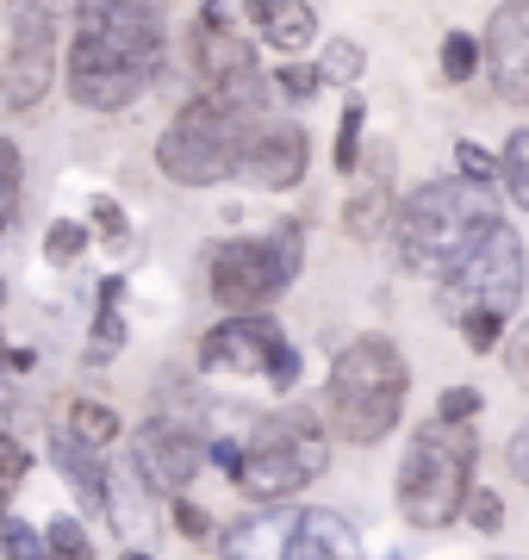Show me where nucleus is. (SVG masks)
<instances>
[{"mask_svg": "<svg viewBox=\"0 0 529 560\" xmlns=\"http://www.w3.org/2000/svg\"><path fill=\"white\" fill-rule=\"evenodd\" d=\"M524 287H529L524 237L505 219H492L468 243V256L436 275V305H443V318L461 324V337H468L473 355H492L498 337H505V318L524 305Z\"/></svg>", "mask_w": 529, "mask_h": 560, "instance_id": "f257e3e1", "label": "nucleus"}, {"mask_svg": "<svg viewBox=\"0 0 529 560\" xmlns=\"http://www.w3.org/2000/svg\"><path fill=\"white\" fill-rule=\"evenodd\" d=\"M405 399H411V368L392 337H355L337 349L325 381V423L343 442L374 448L380 436H392L399 418H405Z\"/></svg>", "mask_w": 529, "mask_h": 560, "instance_id": "f03ea898", "label": "nucleus"}, {"mask_svg": "<svg viewBox=\"0 0 529 560\" xmlns=\"http://www.w3.org/2000/svg\"><path fill=\"white\" fill-rule=\"evenodd\" d=\"M492 219H505L498 200H492V187L480 180L455 175V180H424V187H411L399 212H392V249L405 261L411 275H443L455 261L468 256V243L486 231Z\"/></svg>", "mask_w": 529, "mask_h": 560, "instance_id": "7ed1b4c3", "label": "nucleus"}, {"mask_svg": "<svg viewBox=\"0 0 529 560\" xmlns=\"http://www.w3.org/2000/svg\"><path fill=\"white\" fill-rule=\"evenodd\" d=\"M473 467H480L473 423H448V418L418 423L405 442V460H399V517L424 536L461 523L473 499Z\"/></svg>", "mask_w": 529, "mask_h": 560, "instance_id": "20e7f679", "label": "nucleus"}, {"mask_svg": "<svg viewBox=\"0 0 529 560\" xmlns=\"http://www.w3.org/2000/svg\"><path fill=\"white\" fill-rule=\"evenodd\" d=\"M249 131H256V113L219 101V94H200L187 101L168 131L156 138V168H163L175 187H219V180L244 175L249 156Z\"/></svg>", "mask_w": 529, "mask_h": 560, "instance_id": "39448f33", "label": "nucleus"}, {"mask_svg": "<svg viewBox=\"0 0 529 560\" xmlns=\"http://www.w3.org/2000/svg\"><path fill=\"white\" fill-rule=\"evenodd\" d=\"M330 467V436L311 411H274L249 430L244 467H237V492L256 504H286L299 499L318 474Z\"/></svg>", "mask_w": 529, "mask_h": 560, "instance_id": "423d86ee", "label": "nucleus"}, {"mask_svg": "<svg viewBox=\"0 0 529 560\" xmlns=\"http://www.w3.org/2000/svg\"><path fill=\"white\" fill-rule=\"evenodd\" d=\"M306 268V231L274 224L268 237H224L205 256V287L224 312H268Z\"/></svg>", "mask_w": 529, "mask_h": 560, "instance_id": "0eeeda50", "label": "nucleus"}, {"mask_svg": "<svg viewBox=\"0 0 529 560\" xmlns=\"http://www.w3.org/2000/svg\"><path fill=\"white\" fill-rule=\"evenodd\" d=\"M200 368L231 381H268L274 393L299 386V349L268 312H224L200 337Z\"/></svg>", "mask_w": 529, "mask_h": 560, "instance_id": "6e6552de", "label": "nucleus"}, {"mask_svg": "<svg viewBox=\"0 0 529 560\" xmlns=\"http://www.w3.org/2000/svg\"><path fill=\"white\" fill-rule=\"evenodd\" d=\"M205 460H212V442H205L187 418L156 411V418H143L138 430H131V467H138L143 492H156V499H181Z\"/></svg>", "mask_w": 529, "mask_h": 560, "instance_id": "1a4fd4ad", "label": "nucleus"}, {"mask_svg": "<svg viewBox=\"0 0 529 560\" xmlns=\"http://www.w3.org/2000/svg\"><path fill=\"white\" fill-rule=\"evenodd\" d=\"M50 88H57V20H50V7L25 0L13 13V44L0 57V106L32 113Z\"/></svg>", "mask_w": 529, "mask_h": 560, "instance_id": "9d476101", "label": "nucleus"}, {"mask_svg": "<svg viewBox=\"0 0 529 560\" xmlns=\"http://www.w3.org/2000/svg\"><path fill=\"white\" fill-rule=\"evenodd\" d=\"M163 75L156 62L119 57L94 38H69V62H62V81H69V101L87 106V113H125V106L143 101V88Z\"/></svg>", "mask_w": 529, "mask_h": 560, "instance_id": "9b49d317", "label": "nucleus"}, {"mask_svg": "<svg viewBox=\"0 0 529 560\" xmlns=\"http://www.w3.org/2000/svg\"><path fill=\"white\" fill-rule=\"evenodd\" d=\"M193 69H200L205 94L244 106V113H262L268 81L256 69V44L237 32V20H193Z\"/></svg>", "mask_w": 529, "mask_h": 560, "instance_id": "f8f14e48", "label": "nucleus"}, {"mask_svg": "<svg viewBox=\"0 0 529 560\" xmlns=\"http://www.w3.org/2000/svg\"><path fill=\"white\" fill-rule=\"evenodd\" d=\"M75 38H94L119 57L156 62L163 69V7L156 0H75Z\"/></svg>", "mask_w": 529, "mask_h": 560, "instance_id": "ddd939ff", "label": "nucleus"}, {"mask_svg": "<svg viewBox=\"0 0 529 560\" xmlns=\"http://www.w3.org/2000/svg\"><path fill=\"white\" fill-rule=\"evenodd\" d=\"M486 81L498 88V101L529 106V0H505L486 20Z\"/></svg>", "mask_w": 529, "mask_h": 560, "instance_id": "4468645a", "label": "nucleus"}, {"mask_svg": "<svg viewBox=\"0 0 529 560\" xmlns=\"http://www.w3.org/2000/svg\"><path fill=\"white\" fill-rule=\"evenodd\" d=\"M311 168V138L299 131L293 119H256L249 131V156H244V175L268 194H286V187H299Z\"/></svg>", "mask_w": 529, "mask_h": 560, "instance_id": "2eb2a0df", "label": "nucleus"}, {"mask_svg": "<svg viewBox=\"0 0 529 560\" xmlns=\"http://www.w3.org/2000/svg\"><path fill=\"white\" fill-rule=\"evenodd\" d=\"M293 523H299L293 504H262V511L237 517L231 529H219V560H286Z\"/></svg>", "mask_w": 529, "mask_h": 560, "instance_id": "dca6fc26", "label": "nucleus"}, {"mask_svg": "<svg viewBox=\"0 0 529 560\" xmlns=\"http://www.w3.org/2000/svg\"><path fill=\"white\" fill-rule=\"evenodd\" d=\"M244 20L256 25V38L281 57H299L311 38H318V13L311 0H244Z\"/></svg>", "mask_w": 529, "mask_h": 560, "instance_id": "f3484780", "label": "nucleus"}, {"mask_svg": "<svg viewBox=\"0 0 529 560\" xmlns=\"http://www.w3.org/2000/svg\"><path fill=\"white\" fill-rule=\"evenodd\" d=\"M286 560H362V536H355V523L325 511V504H311L299 511L293 523V541H286Z\"/></svg>", "mask_w": 529, "mask_h": 560, "instance_id": "a211bd4d", "label": "nucleus"}, {"mask_svg": "<svg viewBox=\"0 0 529 560\" xmlns=\"http://www.w3.org/2000/svg\"><path fill=\"white\" fill-rule=\"evenodd\" d=\"M106 448H94V442H82L69 423H62L57 436H50V460L62 467V480L82 492L87 511H106V499H113V467H106Z\"/></svg>", "mask_w": 529, "mask_h": 560, "instance_id": "6ab92c4d", "label": "nucleus"}, {"mask_svg": "<svg viewBox=\"0 0 529 560\" xmlns=\"http://www.w3.org/2000/svg\"><path fill=\"white\" fill-rule=\"evenodd\" d=\"M392 212H399V200L387 194V180H367V187H355V194H349L343 231L355 243H367V237H380V231H392Z\"/></svg>", "mask_w": 529, "mask_h": 560, "instance_id": "aec40b11", "label": "nucleus"}, {"mask_svg": "<svg viewBox=\"0 0 529 560\" xmlns=\"http://www.w3.org/2000/svg\"><path fill=\"white\" fill-rule=\"evenodd\" d=\"M119 300H125V280H119V275H106V280H101V312H94V337H87V361H113V355L125 349Z\"/></svg>", "mask_w": 529, "mask_h": 560, "instance_id": "412c9836", "label": "nucleus"}, {"mask_svg": "<svg viewBox=\"0 0 529 560\" xmlns=\"http://www.w3.org/2000/svg\"><path fill=\"white\" fill-rule=\"evenodd\" d=\"M498 187H505V200L517 212H529V125L510 131L505 150H498Z\"/></svg>", "mask_w": 529, "mask_h": 560, "instance_id": "4be33fe9", "label": "nucleus"}, {"mask_svg": "<svg viewBox=\"0 0 529 560\" xmlns=\"http://www.w3.org/2000/svg\"><path fill=\"white\" fill-rule=\"evenodd\" d=\"M69 430H75L82 442H94V448H113V442L125 436L119 411L101 405V399H69Z\"/></svg>", "mask_w": 529, "mask_h": 560, "instance_id": "5701e85b", "label": "nucleus"}, {"mask_svg": "<svg viewBox=\"0 0 529 560\" xmlns=\"http://www.w3.org/2000/svg\"><path fill=\"white\" fill-rule=\"evenodd\" d=\"M0 555L7 560H57V548H50V536L32 529L25 517H0Z\"/></svg>", "mask_w": 529, "mask_h": 560, "instance_id": "b1692460", "label": "nucleus"}, {"mask_svg": "<svg viewBox=\"0 0 529 560\" xmlns=\"http://www.w3.org/2000/svg\"><path fill=\"white\" fill-rule=\"evenodd\" d=\"M443 75L448 81H468V75H480V69H486V44L473 38V32H448L443 38Z\"/></svg>", "mask_w": 529, "mask_h": 560, "instance_id": "393cba45", "label": "nucleus"}, {"mask_svg": "<svg viewBox=\"0 0 529 560\" xmlns=\"http://www.w3.org/2000/svg\"><path fill=\"white\" fill-rule=\"evenodd\" d=\"M20 187H25V162H20V143L0 138V231L20 219Z\"/></svg>", "mask_w": 529, "mask_h": 560, "instance_id": "a878e982", "label": "nucleus"}, {"mask_svg": "<svg viewBox=\"0 0 529 560\" xmlns=\"http://www.w3.org/2000/svg\"><path fill=\"white\" fill-rule=\"evenodd\" d=\"M87 231L82 219H57L50 231H44V261H57V268H69V261H82V249H87Z\"/></svg>", "mask_w": 529, "mask_h": 560, "instance_id": "bb28decb", "label": "nucleus"}, {"mask_svg": "<svg viewBox=\"0 0 529 560\" xmlns=\"http://www.w3.org/2000/svg\"><path fill=\"white\" fill-rule=\"evenodd\" d=\"M362 125H367V106H362V94H349L343 125H337V168L343 175H355V162H362Z\"/></svg>", "mask_w": 529, "mask_h": 560, "instance_id": "cd10ccee", "label": "nucleus"}, {"mask_svg": "<svg viewBox=\"0 0 529 560\" xmlns=\"http://www.w3.org/2000/svg\"><path fill=\"white\" fill-rule=\"evenodd\" d=\"M325 81H337V88H355L362 81V69H367V50L355 38H330V50H325Z\"/></svg>", "mask_w": 529, "mask_h": 560, "instance_id": "c85d7f7f", "label": "nucleus"}, {"mask_svg": "<svg viewBox=\"0 0 529 560\" xmlns=\"http://www.w3.org/2000/svg\"><path fill=\"white\" fill-rule=\"evenodd\" d=\"M44 536H50L57 560H94V536L82 529V517H50L44 523Z\"/></svg>", "mask_w": 529, "mask_h": 560, "instance_id": "c756f323", "label": "nucleus"}, {"mask_svg": "<svg viewBox=\"0 0 529 560\" xmlns=\"http://www.w3.org/2000/svg\"><path fill=\"white\" fill-rule=\"evenodd\" d=\"M25 474H32V448L0 430V517H7V499H13V486H20Z\"/></svg>", "mask_w": 529, "mask_h": 560, "instance_id": "7c9ffc66", "label": "nucleus"}, {"mask_svg": "<svg viewBox=\"0 0 529 560\" xmlns=\"http://www.w3.org/2000/svg\"><path fill=\"white\" fill-rule=\"evenodd\" d=\"M87 224H94V231L113 243V249H125V243H131V219H125V206H119V200H106V194L87 206Z\"/></svg>", "mask_w": 529, "mask_h": 560, "instance_id": "2f4dec72", "label": "nucleus"}, {"mask_svg": "<svg viewBox=\"0 0 529 560\" xmlns=\"http://www.w3.org/2000/svg\"><path fill=\"white\" fill-rule=\"evenodd\" d=\"M274 88H281L286 101H311V94L325 88V69H311V62H281V69H274Z\"/></svg>", "mask_w": 529, "mask_h": 560, "instance_id": "473e14b6", "label": "nucleus"}, {"mask_svg": "<svg viewBox=\"0 0 529 560\" xmlns=\"http://www.w3.org/2000/svg\"><path fill=\"white\" fill-rule=\"evenodd\" d=\"M455 168L468 180H480V187H498V156H486L480 143H455Z\"/></svg>", "mask_w": 529, "mask_h": 560, "instance_id": "72a5a7b5", "label": "nucleus"}, {"mask_svg": "<svg viewBox=\"0 0 529 560\" xmlns=\"http://www.w3.org/2000/svg\"><path fill=\"white\" fill-rule=\"evenodd\" d=\"M175 529H181L187 541H219V529H212V517H205V511H200L193 499H187V492L175 499Z\"/></svg>", "mask_w": 529, "mask_h": 560, "instance_id": "f704fd0d", "label": "nucleus"}, {"mask_svg": "<svg viewBox=\"0 0 529 560\" xmlns=\"http://www.w3.org/2000/svg\"><path fill=\"white\" fill-rule=\"evenodd\" d=\"M468 523L480 529V536H492V529L505 523V504H498V492H486V486H473V499H468Z\"/></svg>", "mask_w": 529, "mask_h": 560, "instance_id": "c9c22d12", "label": "nucleus"}, {"mask_svg": "<svg viewBox=\"0 0 529 560\" xmlns=\"http://www.w3.org/2000/svg\"><path fill=\"white\" fill-rule=\"evenodd\" d=\"M436 418H448V423H473V418H480V393H473V386H448L443 405H436Z\"/></svg>", "mask_w": 529, "mask_h": 560, "instance_id": "e433bc0d", "label": "nucleus"}, {"mask_svg": "<svg viewBox=\"0 0 529 560\" xmlns=\"http://www.w3.org/2000/svg\"><path fill=\"white\" fill-rule=\"evenodd\" d=\"M505 368H510V381H517V386L529 393V318L505 337Z\"/></svg>", "mask_w": 529, "mask_h": 560, "instance_id": "4c0bfd02", "label": "nucleus"}, {"mask_svg": "<svg viewBox=\"0 0 529 560\" xmlns=\"http://www.w3.org/2000/svg\"><path fill=\"white\" fill-rule=\"evenodd\" d=\"M505 467H510V480L517 486H529V423L510 436V448H505Z\"/></svg>", "mask_w": 529, "mask_h": 560, "instance_id": "58836bf2", "label": "nucleus"}, {"mask_svg": "<svg viewBox=\"0 0 529 560\" xmlns=\"http://www.w3.org/2000/svg\"><path fill=\"white\" fill-rule=\"evenodd\" d=\"M0 305H7V287H0ZM7 355H13V349H7V337H0V368H7Z\"/></svg>", "mask_w": 529, "mask_h": 560, "instance_id": "ea45409f", "label": "nucleus"}, {"mask_svg": "<svg viewBox=\"0 0 529 560\" xmlns=\"http://www.w3.org/2000/svg\"><path fill=\"white\" fill-rule=\"evenodd\" d=\"M119 560H156V555H143V548H125V555Z\"/></svg>", "mask_w": 529, "mask_h": 560, "instance_id": "a19ab883", "label": "nucleus"}]
</instances>
